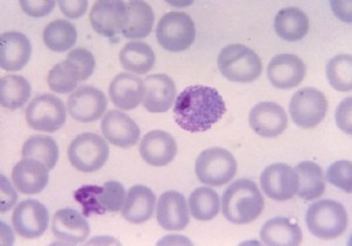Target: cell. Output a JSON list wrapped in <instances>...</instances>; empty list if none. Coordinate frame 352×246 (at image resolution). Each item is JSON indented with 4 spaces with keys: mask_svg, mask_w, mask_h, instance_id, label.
<instances>
[{
    "mask_svg": "<svg viewBox=\"0 0 352 246\" xmlns=\"http://www.w3.org/2000/svg\"><path fill=\"white\" fill-rule=\"evenodd\" d=\"M173 111L175 122L184 131L204 133L223 118L227 108L215 88L197 85L181 91Z\"/></svg>",
    "mask_w": 352,
    "mask_h": 246,
    "instance_id": "obj_1",
    "label": "cell"
},
{
    "mask_svg": "<svg viewBox=\"0 0 352 246\" xmlns=\"http://www.w3.org/2000/svg\"><path fill=\"white\" fill-rule=\"evenodd\" d=\"M264 199L256 183L250 179H237L224 191L222 211L229 222L248 224L260 217Z\"/></svg>",
    "mask_w": 352,
    "mask_h": 246,
    "instance_id": "obj_2",
    "label": "cell"
},
{
    "mask_svg": "<svg viewBox=\"0 0 352 246\" xmlns=\"http://www.w3.org/2000/svg\"><path fill=\"white\" fill-rule=\"evenodd\" d=\"M217 66L226 79L234 82H252L262 73V61L252 48L232 44L224 47L217 58Z\"/></svg>",
    "mask_w": 352,
    "mask_h": 246,
    "instance_id": "obj_3",
    "label": "cell"
},
{
    "mask_svg": "<svg viewBox=\"0 0 352 246\" xmlns=\"http://www.w3.org/2000/svg\"><path fill=\"white\" fill-rule=\"evenodd\" d=\"M305 222L314 236L320 239H335L346 230L348 214L340 203L323 199L309 207Z\"/></svg>",
    "mask_w": 352,
    "mask_h": 246,
    "instance_id": "obj_4",
    "label": "cell"
},
{
    "mask_svg": "<svg viewBox=\"0 0 352 246\" xmlns=\"http://www.w3.org/2000/svg\"><path fill=\"white\" fill-rule=\"evenodd\" d=\"M236 159L223 148H210L202 151L195 163L199 181L212 187H221L230 182L236 175Z\"/></svg>",
    "mask_w": 352,
    "mask_h": 246,
    "instance_id": "obj_5",
    "label": "cell"
},
{
    "mask_svg": "<svg viewBox=\"0 0 352 246\" xmlns=\"http://www.w3.org/2000/svg\"><path fill=\"white\" fill-rule=\"evenodd\" d=\"M197 28L192 18L184 12H169L161 18L156 38L159 44L170 52H182L192 46Z\"/></svg>",
    "mask_w": 352,
    "mask_h": 246,
    "instance_id": "obj_6",
    "label": "cell"
},
{
    "mask_svg": "<svg viewBox=\"0 0 352 246\" xmlns=\"http://www.w3.org/2000/svg\"><path fill=\"white\" fill-rule=\"evenodd\" d=\"M109 147L101 136L84 133L76 136L68 147V159L76 170L94 172L109 159Z\"/></svg>",
    "mask_w": 352,
    "mask_h": 246,
    "instance_id": "obj_7",
    "label": "cell"
},
{
    "mask_svg": "<svg viewBox=\"0 0 352 246\" xmlns=\"http://www.w3.org/2000/svg\"><path fill=\"white\" fill-rule=\"evenodd\" d=\"M289 111L292 121L305 129L318 126L327 115L328 100L316 88L305 87L292 96Z\"/></svg>",
    "mask_w": 352,
    "mask_h": 246,
    "instance_id": "obj_8",
    "label": "cell"
},
{
    "mask_svg": "<svg viewBox=\"0 0 352 246\" xmlns=\"http://www.w3.org/2000/svg\"><path fill=\"white\" fill-rule=\"evenodd\" d=\"M26 120L34 131L54 133L66 122V108L56 96L41 94L28 104Z\"/></svg>",
    "mask_w": 352,
    "mask_h": 246,
    "instance_id": "obj_9",
    "label": "cell"
},
{
    "mask_svg": "<svg viewBox=\"0 0 352 246\" xmlns=\"http://www.w3.org/2000/svg\"><path fill=\"white\" fill-rule=\"evenodd\" d=\"M261 187L269 199L280 202L289 201L297 194L298 176L296 170L288 164H272L262 172Z\"/></svg>",
    "mask_w": 352,
    "mask_h": 246,
    "instance_id": "obj_10",
    "label": "cell"
},
{
    "mask_svg": "<svg viewBox=\"0 0 352 246\" xmlns=\"http://www.w3.org/2000/svg\"><path fill=\"white\" fill-rule=\"evenodd\" d=\"M50 214L45 207L34 199L19 203L14 209L12 224L16 234L23 238L34 239L41 237L47 229Z\"/></svg>",
    "mask_w": 352,
    "mask_h": 246,
    "instance_id": "obj_11",
    "label": "cell"
},
{
    "mask_svg": "<svg viewBox=\"0 0 352 246\" xmlns=\"http://www.w3.org/2000/svg\"><path fill=\"white\" fill-rule=\"evenodd\" d=\"M107 104L109 101L102 91L82 86L68 98V113L79 122H93L104 115Z\"/></svg>",
    "mask_w": 352,
    "mask_h": 246,
    "instance_id": "obj_12",
    "label": "cell"
},
{
    "mask_svg": "<svg viewBox=\"0 0 352 246\" xmlns=\"http://www.w3.org/2000/svg\"><path fill=\"white\" fill-rule=\"evenodd\" d=\"M91 24L96 32L107 38L122 33L127 21V8L124 1L102 0L93 5L89 14Z\"/></svg>",
    "mask_w": 352,
    "mask_h": 246,
    "instance_id": "obj_13",
    "label": "cell"
},
{
    "mask_svg": "<svg viewBox=\"0 0 352 246\" xmlns=\"http://www.w3.org/2000/svg\"><path fill=\"white\" fill-rule=\"evenodd\" d=\"M252 131L263 137H276L288 127V116L285 109L275 102H261L249 114Z\"/></svg>",
    "mask_w": 352,
    "mask_h": 246,
    "instance_id": "obj_14",
    "label": "cell"
},
{
    "mask_svg": "<svg viewBox=\"0 0 352 246\" xmlns=\"http://www.w3.org/2000/svg\"><path fill=\"white\" fill-rule=\"evenodd\" d=\"M101 131L113 146L131 148L140 139V128L134 120L120 111H109L101 122Z\"/></svg>",
    "mask_w": 352,
    "mask_h": 246,
    "instance_id": "obj_15",
    "label": "cell"
},
{
    "mask_svg": "<svg viewBox=\"0 0 352 246\" xmlns=\"http://www.w3.org/2000/svg\"><path fill=\"white\" fill-rule=\"evenodd\" d=\"M267 73L274 87L290 89L300 86L305 79L307 67L295 54H278L272 58Z\"/></svg>",
    "mask_w": 352,
    "mask_h": 246,
    "instance_id": "obj_16",
    "label": "cell"
},
{
    "mask_svg": "<svg viewBox=\"0 0 352 246\" xmlns=\"http://www.w3.org/2000/svg\"><path fill=\"white\" fill-rule=\"evenodd\" d=\"M144 82V107L149 113H166L174 104L176 86L166 74L146 76Z\"/></svg>",
    "mask_w": 352,
    "mask_h": 246,
    "instance_id": "obj_17",
    "label": "cell"
},
{
    "mask_svg": "<svg viewBox=\"0 0 352 246\" xmlns=\"http://www.w3.org/2000/svg\"><path fill=\"white\" fill-rule=\"evenodd\" d=\"M156 219L164 230H184L189 224V211L184 194L177 191H167L157 202Z\"/></svg>",
    "mask_w": 352,
    "mask_h": 246,
    "instance_id": "obj_18",
    "label": "cell"
},
{
    "mask_svg": "<svg viewBox=\"0 0 352 246\" xmlns=\"http://www.w3.org/2000/svg\"><path fill=\"white\" fill-rule=\"evenodd\" d=\"M176 153V141L167 131H149L140 143L141 157L153 167L167 166L174 159Z\"/></svg>",
    "mask_w": 352,
    "mask_h": 246,
    "instance_id": "obj_19",
    "label": "cell"
},
{
    "mask_svg": "<svg viewBox=\"0 0 352 246\" xmlns=\"http://www.w3.org/2000/svg\"><path fill=\"white\" fill-rule=\"evenodd\" d=\"M32 54V45L21 32L3 33L0 36V65L5 71H21Z\"/></svg>",
    "mask_w": 352,
    "mask_h": 246,
    "instance_id": "obj_20",
    "label": "cell"
},
{
    "mask_svg": "<svg viewBox=\"0 0 352 246\" xmlns=\"http://www.w3.org/2000/svg\"><path fill=\"white\" fill-rule=\"evenodd\" d=\"M52 232L61 242L79 244L89 236V224L79 211L61 209L53 216Z\"/></svg>",
    "mask_w": 352,
    "mask_h": 246,
    "instance_id": "obj_21",
    "label": "cell"
},
{
    "mask_svg": "<svg viewBox=\"0 0 352 246\" xmlns=\"http://www.w3.org/2000/svg\"><path fill=\"white\" fill-rule=\"evenodd\" d=\"M48 169L44 163L36 159L23 157L12 170L14 187L26 194H39L48 184Z\"/></svg>",
    "mask_w": 352,
    "mask_h": 246,
    "instance_id": "obj_22",
    "label": "cell"
},
{
    "mask_svg": "<svg viewBox=\"0 0 352 246\" xmlns=\"http://www.w3.org/2000/svg\"><path fill=\"white\" fill-rule=\"evenodd\" d=\"M109 96L116 107L132 111L144 99V82L140 78L129 73H120L111 82Z\"/></svg>",
    "mask_w": 352,
    "mask_h": 246,
    "instance_id": "obj_23",
    "label": "cell"
},
{
    "mask_svg": "<svg viewBox=\"0 0 352 246\" xmlns=\"http://www.w3.org/2000/svg\"><path fill=\"white\" fill-rule=\"evenodd\" d=\"M156 196L146 186H134L127 194V199L122 208V216L126 221L141 224L152 217L155 209Z\"/></svg>",
    "mask_w": 352,
    "mask_h": 246,
    "instance_id": "obj_24",
    "label": "cell"
},
{
    "mask_svg": "<svg viewBox=\"0 0 352 246\" xmlns=\"http://www.w3.org/2000/svg\"><path fill=\"white\" fill-rule=\"evenodd\" d=\"M260 236L264 244L272 246L300 245L303 239V232L298 224L285 217L268 221L262 227Z\"/></svg>",
    "mask_w": 352,
    "mask_h": 246,
    "instance_id": "obj_25",
    "label": "cell"
},
{
    "mask_svg": "<svg viewBox=\"0 0 352 246\" xmlns=\"http://www.w3.org/2000/svg\"><path fill=\"white\" fill-rule=\"evenodd\" d=\"M127 21L122 36L126 39H144L152 32L154 25V11L152 6L144 1H129L126 4Z\"/></svg>",
    "mask_w": 352,
    "mask_h": 246,
    "instance_id": "obj_26",
    "label": "cell"
},
{
    "mask_svg": "<svg viewBox=\"0 0 352 246\" xmlns=\"http://www.w3.org/2000/svg\"><path fill=\"white\" fill-rule=\"evenodd\" d=\"M274 26L277 36L282 39L298 41L308 34L309 19L300 8H287L277 13Z\"/></svg>",
    "mask_w": 352,
    "mask_h": 246,
    "instance_id": "obj_27",
    "label": "cell"
},
{
    "mask_svg": "<svg viewBox=\"0 0 352 246\" xmlns=\"http://www.w3.org/2000/svg\"><path fill=\"white\" fill-rule=\"evenodd\" d=\"M298 176L297 194L305 201L320 199L325 191L324 174L316 163L305 161L295 168Z\"/></svg>",
    "mask_w": 352,
    "mask_h": 246,
    "instance_id": "obj_28",
    "label": "cell"
},
{
    "mask_svg": "<svg viewBox=\"0 0 352 246\" xmlns=\"http://www.w3.org/2000/svg\"><path fill=\"white\" fill-rule=\"evenodd\" d=\"M120 63L127 71L135 74H146L155 65V54L148 44L132 41L121 49Z\"/></svg>",
    "mask_w": 352,
    "mask_h": 246,
    "instance_id": "obj_29",
    "label": "cell"
},
{
    "mask_svg": "<svg viewBox=\"0 0 352 246\" xmlns=\"http://www.w3.org/2000/svg\"><path fill=\"white\" fill-rule=\"evenodd\" d=\"M31 85L19 76H6L0 81V101L8 109L23 107L31 96Z\"/></svg>",
    "mask_w": 352,
    "mask_h": 246,
    "instance_id": "obj_30",
    "label": "cell"
},
{
    "mask_svg": "<svg viewBox=\"0 0 352 246\" xmlns=\"http://www.w3.org/2000/svg\"><path fill=\"white\" fill-rule=\"evenodd\" d=\"M76 28L67 20L58 19L45 27L43 38L47 48L54 52H65L76 43Z\"/></svg>",
    "mask_w": 352,
    "mask_h": 246,
    "instance_id": "obj_31",
    "label": "cell"
},
{
    "mask_svg": "<svg viewBox=\"0 0 352 246\" xmlns=\"http://www.w3.org/2000/svg\"><path fill=\"white\" fill-rule=\"evenodd\" d=\"M21 155L23 157L41 161L48 170H52L59 159V148L52 137L36 135L30 137L24 143Z\"/></svg>",
    "mask_w": 352,
    "mask_h": 246,
    "instance_id": "obj_32",
    "label": "cell"
},
{
    "mask_svg": "<svg viewBox=\"0 0 352 246\" xmlns=\"http://www.w3.org/2000/svg\"><path fill=\"white\" fill-rule=\"evenodd\" d=\"M189 209L194 219L210 221L220 211V197L210 188H197L189 197Z\"/></svg>",
    "mask_w": 352,
    "mask_h": 246,
    "instance_id": "obj_33",
    "label": "cell"
},
{
    "mask_svg": "<svg viewBox=\"0 0 352 246\" xmlns=\"http://www.w3.org/2000/svg\"><path fill=\"white\" fill-rule=\"evenodd\" d=\"M329 82L336 91L352 89V58L350 54H340L329 61L327 66Z\"/></svg>",
    "mask_w": 352,
    "mask_h": 246,
    "instance_id": "obj_34",
    "label": "cell"
},
{
    "mask_svg": "<svg viewBox=\"0 0 352 246\" xmlns=\"http://www.w3.org/2000/svg\"><path fill=\"white\" fill-rule=\"evenodd\" d=\"M80 81L79 73L67 60L56 65L48 73L47 82L50 88L56 93L66 94L76 89Z\"/></svg>",
    "mask_w": 352,
    "mask_h": 246,
    "instance_id": "obj_35",
    "label": "cell"
},
{
    "mask_svg": "<svg viewBox=\"0 0 352 246\" xmlns=\"http://www.w3.org/2000/svg\"><path fill=\"white\" fill-rule=\"evenodd\" d=\"M101 190L102 187L99 186H84L74 192V199L80 204L85 217L106 214L100 203Z\"/></svg>",
    "mask_w": 352,
    "mask_h": 246,
    "instance_id": "obj_36",
    "label": "cell"
},
{
    "mask_svg": "<svg viewBox=\"0 0 352 246\" xmlns=\"http://www.w3.org/2000/svg\"><path fill=\"white\" fill-rule=\"evenodd\" d=\"M126 190L121 183L111 181L104 183L100 192V203L104 211L107 212H118L124 205L126 201Z\"/></svg>",
    "mask_w": 352,
    "mask_h": 246,
    "instance_id": "obj_37",
    "label": "cell"
},
{
    "mask_svg": "<svg viewBox=\"0 0 352 246\" xmlns=\"http://www.w3.org/2000/svg\"><path fill=\"white\" fill-rule=\"evenodd\" d=\"M327 179L332 186L350 194L352 191L351 162L342 159L332 163L327 171Z\"/></svg>",
    "mask_w": 352,
    "mask_h": 246,
    "instance_id": "obj_38",
    "label": "cell"
},
{
    "mask_svg": "<svg viewBox=\"0 0 352 246\" xmlns=\"http://www.w3.org/2000/svg\"><path fill=\"white\" fill-rule=\"evenodd\" d=\"M66 60L79 73L80 81H85L89 76H92L93 71L96 69V59L92 53L86 48H74L68 53Z\"/></svg>",
    "mask_w": 352,
    "mask_h": 246,
    "instance_id": "obj_39",
    "label": "cell"
},
{
    "mask_svg": "<svg viewBox=\"0 0 352 246\" xmlns=\"http://www.w3.org/2000/svg\"><path fill=\"white\" fill-rule=\"evenodd\" d=\"M21 6L28 16L41 18V16H47L48 13H51L56 6V1H53V0H41V1L21 0Z\"/></svg>",
    "mask_w": 352,
    "mask_h": 246,
    "instance_id": "obj_40",
    "label": "cell"
},
{
    "mask_svg": "<svg viewBox=\"0 0 352 246\" xmlns=\"http://www.w3.org/2000/svg\"><path fill=\"white\" fill-rule=\"evenodd\" d=\"M351 98L343 100L337 108L336 122L337 126L346 134H351Z\"/></svg>",
    "mask_w": 352,
    "mask_h": 246,
    "instance_id": "obj_41",
    "label": "cell"
},
{
    "mask_svg": "<svg viewBox=\"0 0 352 246\" xmlns=\"http://www.w3.org/2000/svg\"><path fill=\"white\" fill-rule=\"evenodd\" d=\"M61 12L69 19H78L84 16L87 11L88 1L86 0H78V1H68V0H60L59 1Z\"/></svg>",
    "mask_w": 352,
    "mask_h": 246,
    "instance_id": "obj_42",
    "label": "cell"
},
{
    "mask_svg": "<svg viewBox=\"0 0 352 246\" xmlns=\"http://www.w3.org/2000/svg\"><path fill=\"white\" fill-rule=\"evenodd\" d=\"M16 192L4 175L1 176V212H6L16 204Z\"/></svg>",
    "mask_w": 352,
    "mask_h": 246,
    "instance_id": "obj_43",
    "label": "cell"
}]
</instances>
